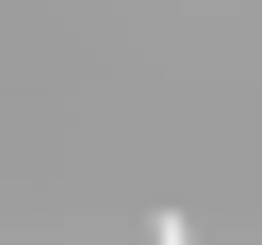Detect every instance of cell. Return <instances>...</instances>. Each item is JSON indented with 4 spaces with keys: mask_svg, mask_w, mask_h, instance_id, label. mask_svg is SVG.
Masks as SVG:
<instances>
[{
    "mask_svg": "<svg viewBox=\"0 0 262 245\" xmlns=\"http://www.w3.org/2000/svg\"><path fill=\"white\" fill-rule=\"evenodd\" d=\"M147 245H196V229H180V212H147Z\"/></svg>",
    "mask_w": 262,
    "mask_h": 245,
    "instance_id": "obj_1",
    "label": "cell"
}]
</instances>
